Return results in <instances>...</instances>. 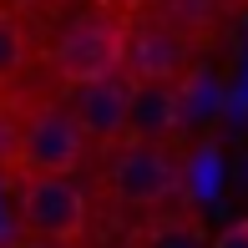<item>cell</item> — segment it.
Listing matches in <instances>:
<instances>
[{
  "label": "cell",
  "instance_id": "obj_4",
  "mask_svg": "<svg viewBox=\"0 0 248 248\" xmlns=\"http://www.w3.org/2000/svg\"><path fill=\"white\" fill-rule=\"evenodd\" d=\"M122 46H127V26L117 16H107V10H86L56 36L51 66L66 86H81V81L122 71Z\"/></svg>",
  "mask_w": 248,
  "mask_h": 248
},
{
  "label": "cell",
  "instance_id": "obj_2",
  "mask_svg": "<svg viewBox=\"0 0 248 248\" xmlns=\"http://www.w3.org/2000/svg\"><path fill=\"white\" fill-rule=\"evenodd\" d=\"M16 213L31 238L56 248H76L86 233V193L71 172H16Z\"/></svg>",
  "mask_w": 248,
  "mask_h": 248
},
{
  "label": "cell",
  "instance_id": "obj_15",
  "mask_svg": "<svg viewBox=\"0 0 248 248\" xmlns=\"http://www.w3.org/2000/svg\"><path fill=\"white\" fill-rule=\"evenodd\" d=\"M233 5H248V0H233Z\"/></svg>",
  "mask_w": 248,
  "mask_h": 248
},
{
  "label": "cell",
  "instance_id": "obj_9",
  "mask_svg": "<svg viewBox=\"0 0 248 248\" xmlns=\"http://www.w3.org/2000/svg\"><path fill=\"white\" fill-rule=\"evenodd\" d=\"M26 71V26H20V10L0 5V86H10Z\"/></svg>",
  "mask_w": 248,
  "mask_h": 248
},
{
  "label": "cell",
  "instance_id": "obj_11",
  "mask_svg": "<svg viewBox=\"0 0 248 248\" xmlns=\"http://www.w3.org/2000/svg\"><path fill=\"white\" fill-rule=\"evenodd\" d=\"M213 10H218L213 0H172V5H167V20H172V26L187 36V31L208 26V20H213Z\"/></svg>",
  "mask_w": 248,
  "mask_h": 248
},
{
  "label": "cell",
  "instance_id": "obj_7",
  "mask_svg": "<svg viewBox=\"0 0 248 248\" xmlns=\"http://www.w3.org/2000/svg\"><path fill=\"white\" fill-rule=\"evenodd\" d=\"M183 127V107H177V86L167 81H132L127 96V137L137 142H172ZM122 137V142H127Z\"/></svg>",
  "mask_w": 248,
  "mask_h": 248
},
{
  "label": "cell",
  "instance_id": "obj_1",
  "mask_svg": "<svg viewBox=\"0 0 248 248\" xmlns=\"http://www.w3.org/2000/svg\"><path fill=\"white\" fill-rule=\"evenodd\" d=\"M107 193L111 202H122V208L132 213H162L172 208V198L183 193L187 183V167L183 157H177L167 142H117V147H107Z\"/></svg>",
  "mask_w": 248,
  "mask_h": 248
},
{
  "label": "cell",
  "instance_id": "obj_12",
  "mask_svg": "<svg viewBox=\"0 0 248 248\" xmlns=\"http://www.w3.org/2000/svg\"><path fill=\"white\" fill-rule=\"evenodd\" d=\"M208 248H248V218H238V223H228V228L218 233Z\"/></svg>",
  "mask_w": 248,
  "mask_h": 248
},
{
  "label": "cell",
  "instance_id": "obj_14",
  "mask_svg": "<svg viewBox=\"0 0 248 248\" xmlns=\"http://www.w3.org/2000/svg\"><path fill=\"white\" fill-rule=\"evenodd\" d=\"M10 10H36V5H46V0H5Z\"/></svg>",
  "mask_w": 248,
  "mask_h": 248
},
{
  "label": "cell",
  "instance_id": "obj_3",
  "mask_svg": "<svg viewBox=\"0 0 248 248\" xmlns=\"http://www.w3.org/2000/svg\"><path fill=\"white\" fill-rule=\"evenodd\" d=\"M86 162V137L66 107H31L10 132V172H76Z\"/></svg>",
  "mask_w": 248,
  "mask_h": 248
},
{
  "label": "cell",
  "instance_id": "obj_13",
  "mask_svg": "<svg viewBox=\"0 0 248 248\" xmlns=\"http://www.w3.org/2000/svg\"><path fill=\"white\" fill-rule=\"evenodd\" d=\"M10 248H56V243H41V238H31V233H26V238H20V243H10Z\"/></svg>",
  "mask_w": 248,
  "mask_h": 248
},
{
  "label": "cell",
  "instance_id": "obj_5",
  "mask_svg": "<svg viewBox=\"0 0 248 248\" xmlns=\"http://www.w3.org/2000/svg\"><path fill=\"white\" fill-rule=\"evenodd\" d=\"M122 71H127V81H167V86H177L193 71V41L172 20H142V26L127 31Z\"/></svg>",
  "mask_w": 248,
  "mask_h": 248
},
{
  "label": "cell",
  "instance_id": "obj_6",
  "mask_svg": "<svg viewBox=\"0 0 248 248\" xmlns=\"http://www.w3.org/2000/svg\"><path fill=\"white\" fill-rule=\"evenodd\" d=\"M127 96H132V81L122 71L71 86V107L66 111L76 117L86 147H117L127 137Z\"/></svg>",
  "mask_w": 248,
  "mask_h": 248
},
{
  "label": "cell",
  "instance_id": "obj_10",
  "mask_svg": "<svg viewBox=\"0 0 248 248\" xmlns=\"http://www.w3.org/2000/svg\"><path fill=\"white\" fill-rule=\"evenodd\" d=\"M218 81H213L208 71H187L183 81H177V107H183V122H202V117H213L218 111Z\"/></svg>",
  "mask_w": 248,
  "mask_h": 248
},
{
  "label": "cell",
  "instance_id": "obj_8",
  "mask_svg": "<svg viewBox=\"0 0 248 248\" xmlns=\"http://www.w3.org/2000/svg\"><path fill=\"white\" fill-rule=\"evenodd\" d=\"M137 248H208V243H202V228H198L193 218L162 208L147 228H142V243Z\"/></svg>",
  "mask_w": 248,
  "mask_h": 248
}]
</instances>
